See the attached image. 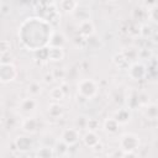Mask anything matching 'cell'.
I'll return each mask as SVG.
<instances>
[{"mask_svg":"<svg viewBox=\"0 0 158 158\" xmlns=\"http://www.w3.org/2000/svg\"><path fill=\"white\" fill-rule=\"evenodd\" d=\"M53 32V26L46 19L32 16L25 19L21 22V25L19 26L17 36L19 41L26 49L37 52L49 46Z\"/></svg>","mask_w":158,"mask_h":158,"instance_id":"cell-1","label":"cell"},{"mask_svg":"<svg viewBox=\"0 0 158 158\" xmlns=\"http://www.w3.org/2000/svg\"><path fill=\"white\" fill-rule=\"evenodd\" d=\"M77 90H78L80 98L90 100V99H93V98H95L98 95L99 86L93 79L85 78V79H80L77 83Z\"/></svg>","mask_w":158,"mask_h":158,"instance_id":"cell-2","label":"cell"},{"mask_svg":"<svg viewBox=\"0 0 158 158\" xmlns=\"http://www.w3.org/2000/svg\"><path fill=\"white\" fill-rule=\"evenodd\" d=\"M139 143H141L139 137L132 132H126L121 135L118 141L120 151H122L123 153H135V151L138 149Z\"/></svg>","mask_w":158,"mask_h":158,"instance_id":"cell-3","label":"cell"},{"mask_svg":"<svg viewBox=\"0 0 158 158\" xmlns=\"http://www.w3.org/2000/svg\"><path fill=\"white\" fill-rule=\"evenodd\" d=\"M17 77V69L14 63L9 64H0V81L2 84L11 83Z\"/></svg>","mask_w":158,"mask_h":158,"instance_id":"cell-4","label":"cell"},{"mask_svg":"<svg viewBox=\"0 0 158 158\" xmlns=\"http://www.w3.org/2000/svg\"><path fill=\"white\" fill-rule=\"evenodd\" d=\"M62 142H64L68 147H73L75 146L79 139H80V133H79V130L78 128H74V127H68V128H64L60 133V138H59Z\"/></svg>","mask_w":158,"mask_h":158,"instance_id":"cell-5","label":"cell"},{"mask_svg":"<svg viewBox=\"0 0 158 158\" xmlns=\"http://www.w3.org/2000/svg\"><path fill=\"white\" fill-rule=\"evenodd\" d=\"M128 75L131 79L133 80H142L144 79L147 75H148V70H147V67L142 63V62H136V63H132L128 68Z\"/></svg>","mask_w":158,"mask_h":158,"instance_id":"cell-6","label":"cell"},{"mask_svg":"<svg viewBox=\"0 0 158 158\" xmlns=\"http://www.w3.org/2000/svg\"><path fill=\"white\" fill-rule=\"evenodd\" d=\"M14 144H15L16 149H17L19 152L23 153V154L28 153V152L32 149V147H33L32 139H31L28 136H26V135H20V136H17V137L15 138V141H14Z\"/></svg>","mask_w":158,"mask_h":158,"instance_id":"cell-7","label":"cell"},{"mask_svg":"<svg viewBox=\"0 0 158 158\" xmlns=\"http://www.w3.org/2000/svg\"><path fill=\"white\" fill-rule=\"evenodd\" d=\"M78 32L81 37L84 38H90L95 35V26L93 23V21L89 19V20H84V21H80L78 23Z\"/></svg>","mask_w":158,"mask_h":158,"instance_id":"cell-8","label":"cell"},{"mask_svg":"<svg viewBox=\"0 0 158 158\" xmlns=\"http://www.w3.org/2000/svg\"><path fill=\"white\" fill-rule=\"evenodd\" d=\"M131 19L137 23H139V22L144 23V21L149 19V10L147 7H144L143 5L135 6L131 10Z\"/></svg>","mask_w":158,"mask_h":158,"instance_id":"cell-9","label":"cell"},{"mask_svg":"<svg viewBox=\"0 0 158 158\" xmlns=\"http://www.w3.org/2000/svg\"><path fill=\"white\" fill-rule=\"evenodd\" d=\"M36 107H37V101L32 96L22 99L19 104V111L23 115H30L31 112H33L36 110Z\"/></svg>","mask_w":158,"mask_h":158,"instance_id":"cell-10","label":"cell"},{"mask_svg":"<svg viewBox=\"0 0 158 158\" xmlns=\"http://www.w3.org/2000/svg\"><path fill=\"white\" fill-rule=\"evenodd\" d=\"M38 126L40 122L35 117H25L21 123V127L26 133H36L38 131Z\"/></svg>","mask_w":158,"mask_h":158,"instance_id":"cell-11","label":"cell"},{"mask_svg":"<svg viewBox=\"0 0 158 158\" xmlns=\"http://www.w3.org/2000/svg\"><path fill=\"white\" fill-rule=\"evenodd\" d=\"M81 139H83V142H84V144H85L86 147L93 148V149H94L98 144L101 143V142H100V137L96 135V132H91V131H86Z\"/></svg>","mask_w":158,"mask_h":158,"instance_id":"cell-12","label":"cell"},{"mask_svg":"<svg viewBox=\"0 0 158 158\" xmlns=\"http://www.w3.org/2000/svg\"><path fill=\"white\" fill-rule=\"evenodd\" d=\"M131 110L130 109H126V107H122V109H118L117 111H115L114 114V118L120 123V125H125L127 122L131 121Z\"/></svg>","mask_w":158,"mask_h":158,"instance_id":"cell-13","label":"cell"},{"mask_svg":"<svg viewBox=\"0 0 158 158\" xmlns=\"http://www.w3.org/2000/svg\"><path fill=\"white\" fill-rule=\"evenodd\" d=\"M57 6L64 11L65 14H74V11L78 9L79 6V1H75V0H62L57 4Z\"/></svg>","mask_w":158,"mask_h":158,"instance_id":"cell-14","label":"cell"},{"mask_svg":"<svg viewBox=\"0 0 158 158\" xmlns=\"http://www.w3.org/2000/svg\"><path fill=\"white\" fill-rule=\"evenodd\" d=\"M65 42H67L65 36L62 32L54 31L53 35H52V37H51V41H49V46L48 47H60V48H63V46L65 44Z\"/></svg>","mask_w":158,"mask_h":158,"instance_id":"cell-15","label":"cell"},{"mask_svg":"<svg viewBox=\"0 0 158 158\" xmlns=\"http://www.w3.org/2000/svg\"><path fill=\"white\" fill-rule=\"evenodd\" d=\"M64 58V49L60 47H48V60L60 62Z\"/></svg>","mask_w":158,"mask_h":158,"instance_id":"cell-16","label":"cell"},{"mask_svg":"<svg viewBox=\"0 0 158 158\" xmlns=\"http://www.w3.org/2000/svg\"><path fill=\"white\" fill-rule=\"evenodd\" d=\"M112 62H114L115 65L118 67L120 69H127V70H128V68H130V65H131V64L128 63V60L126 59V57L123 56L122 52H118V53L114 54V57H112Z\"/></svg>","mask_w":158,"mask_h":158,"instance_id":"cell-17","label":"cell"},{"mask_svg":"<svg viewBox=\"0 0 158 158\" xmlns=\"http://www.w3.org/2000/svg\"><path fill=\"white\" fill-rule=\"evenodd\" d=\"M118 126L120 123L114 118V117H110V118H106L104 121V130L107 132V133H117L118 132Z\"/></svg>","mask_w":158,"mask_h":158,"instance_id":"cell-18","label":"cell"},{"mask_svg":"<svg viewBox=\"0 0 158 158\" xmlns=\"http://www.w3.org/2000/svg\"><path fill=\"white\" fill-rule=\"evenodd\" d=\"M143 114L149 120L158 118V104H148L143 109Z\"/></svg>","mask_w":158,"mask_h":158,"instance_id":"cell-19","label":"cell"},{"mask_svg":"<svg viewBox=\"0 0 158 158\" xmlns=\"http://www.w3.org/2000/svg\"><path fill=\"white\" fill-rule=\"evenodd\" d=\"M54 156V148L51 146H41L36 151L37 158H53Z\"/></svg>","mask_w":158,"mask_h":158,"instance_id":"cell-20","label":"cell"},{"mask_svg":"<svg viewBox=\"0 0 158 158\" xmlns=\"http://www.w3.org/2000/svg\"><path fill=\"white\" fill-rule=\"evenodd\" d=\"M47 112H48V115H49L51 117L58 118V117H60V116L63 115V106L59 105L58 102H52V104L48 106Z\"/></svg>","mask_w":158,"mask_h":158,"instance_id":"cell-21","label":"cell"},{"mask_svg":"<svg viewBox=\"0 0 158 158\" xmlns=\"http://www.w3.org/2000/svg\"><path fill=\"white\" fill-rule=\"evenodd\" d=\"M73 15H74L77 19H79V22H80V21H84V20H89V19H90V9H88L86 6H81V5L79 4L78 9L74 11Z\"/></svg>","mask_w":158,"mask_h":158,"instance_id":"cell-22","label":"cell"},{"mask_svg":"<svg viewBox=\"0 0 158 158\" xmlns=\"http://www.w3.org/2000/svg\"><path fill=\"white\" fill-rule=\"evenodd\" d=\"M122 53H123V56L126 57V59L128 60V63H130V64L138 62V60H137V59L139 58V57H138V49L130 47V48H127V49L122 51Z\"/></svg>","mask_w":158,"mask_h":158,"instance_id":"cell-23","label":"cell"},{"mask_svg":"<svg viewBox=\"0 0 158 158\" xmlns=\"http://www.w3.org/2000/svg\"><path fill=\"white\" fill-rule=\"evenodd\" d=\"M127 106H128L130 110H135V109H137L138 106H141L138 93L132 91V93L128 95V98H127Z\"/></svg>","mask_w":158,"mask_h":158,"instance_id":"cell-24","label":"cell"},{"mask_svg":"<svg viewBox=\"0 0 158 158\" xmlns=\"http://www.w3.org/2000/svg\"><path fill=\"white\" fill-rule=\"evenodd\" d=\"M49 96H51V99H52L53 101H60V100L64 99L65 93L63 91V89H62L60 86H56V88L51 89V91H49Z\"/></svg>","mask_w":158,"mask_h":158,"instance_id":"cell-25","label":"cell"},{"mask_svg":"<svg viewBox=\"0 0 158 158\" xmlns=\"http://www.w3.org/2000/svg\"><path fill=\"white\" fill-rule=\"evenodd\" d=\"M153 28H152V26L151 25H148V23H141V28H139V36L141 37H143V38H151L152 37V35H153Z\"/></svg>","mask_w":158,"mask_h":158,"instance_id":"cell-26","label":"cell"},{"mask_svg":"<svg viewBox=\"0 0 158 158\" xmlns=\"http://www.w3.org/2000/svg\"><path fill=\"white\" fill-rule=\"evenodd\" d=\"M54 153H56L57 156H59V157H63V156H65V154L68 153V146H67L64 142H62L60 139H59V141H57V142H56Z\"/></svg>","mask_w":158,"mask_h":158,"instance_id":"cell-27","label":"cell"},{"mask_svg":"<svg viewBox=\"0 0 158 158\" xmlns=\"http://www.w3.org/2000/svg\"><path fill=\"white\" fill-rule=\"evenodd\" d=\"M99 126H100V122H99V120L98 118H94V117H90V118H88V121H86V130L88 131H91V132H96V130L99 128Z\"/></svg>","mask_w":158,"mask_h":158,"instance_id":"cell-28","label":"cell"},{"mask_svg":"<svg viewBox=\"0 0 158 158\" xmlns=\"http://www.w3.org/2000/svg\"><path fill=\"white\" fill-rule=\"evenodd\" d=\"M28 94L30 95H32V96H36V95H38L40 93H41V85H40V83H37V81H31L30 84H28Z\"/></svg>","mask_w":158,"mask_h":158,"instance_id":"cell-29","label":"cell"},{"mask_svg":"<svg viewBox=\"0 0 158 158\" xmlns=\"http://www.w3.org/2000/svg\"><path fill=\"white\" fill-rule=\"evenodd\" d=\"M10 49H11V42L9 40H1V42H0V53L1 54L10 53Z\"/></svg>","mask_w":158,"mask_h":158,"instance_id":"cell-30","label":"cell"},{"mask_svg":"<svg viewBox=\"0 0 158 158\" xmlns=\"http://www.w3.org/2000/svg\"><path fill=\"white\" fill-rule=\"evenodd\" d=\"M148 10H149V19L158 23V2L156 1L154 5L152 7H149Z\"/></svg>","mask_w":158,"mask_h":158,"instance_id":"cell-31","label":"cell"},{"mask_svg":"<svg viewBox=\"0 0 158 158\" xmlns=\"http://www.w3.org/2000/svg\"><path fill=\"white\" fill-rule=\"evenodd\" d=\"M139 28H141V23H137V22L133 21V23L131 26H128L127 32L132 36H138L139 35Z\"/></svg>","mask_w":158,"mask_h":158,"instance_id":"cell-32","label":"cell"},{"mask_svg":"<svg viewBox=\"0 0 158 158\" xmlns=\"http://www.w3.org/2000/svg\"><path fill=\"white\" fill-rule=\"evenodd\" d=\"M10 11H11L10 4L5 2V1H0V14L1 15H7V14H10Z\"/></svg>","mask_w":158,"mask_h":158,"instance_id":"cell-33","label":"cell"},{"mask_svg":"<svg viewBox=\"0 0 158 158\" xmlns=\"http://www.w3.org/2000/svg\"><path fill=\"white\" fill-rule=\"evenodd\" d=\"M53 80H54L53 73H47V74L44 75V83H46V84H49V83H52Z\"/></svg>","mask_w":158,"mask_h":158,"instance_id":"cell-34","label":"cell"},{"mask_svg":"<svg viewBox=\"0 0 158 158\" xmlns=\"http://www.w3.org/2000/svg\"><path fill=\"white\" fill-rule=\"evenodd\" d=\"M152 41L156 43V44H158V32H153V35H152Z\"/></svg>","mask_w":158,"mask_h":158,"instance_id":"cell-35","label":"cell"},{"mask_svg":"<svg viewBox=\"0 0 158 158\" xmlns=\"http://www.w3.org/2000/svg\"><path fill=\"white\" fill-rule=\"evenodd\" d=\"M122 158H137V157H136L133 153H123Z\"/></svg>","mask_w":158,"mask_h":158,"instance_id":"cell-36","label":"cell"},{"mask_svg":"<svg viewBox=\"0 0 158 158\" xmlns=\"http://www.w3.org/2000/svg\"><path fill=\"white\" fill-rule=\"evenodd\" d=\"M156 70H157V77H158V64H157V67H156Z\"/></svg>","mask_w":158,"mask_h":158,"instance_id":"cell-37","label":"cell"},{"mask_svg":"<svg viewBox=\"0 0 158 158\" xmlns=\"http://www.w3.org/2000/svg\"><path fill=\"white\" fill-rule=\"evenodd\" d=\"M107 158H115V157H114V156H109Z\"/></svg>","mask_w":158,"mask_h":158,"instance_id":"cell-38","label":"cell"},{"mask_svg":"<svg viewBox=\"0 0 158 158\" xmlns=\"http://www.w3.org/2000/svg\"><path fill=\"white\" fill-rule=\"evenodd\" d=\"M95 158H99V157H95Z\"/></svg>","mask_w":158,"mask_h":158,"instance_id":"cell-39","label":"cell"},{"mask_svg":"<svg viewBox=\"0 0 158 158\" xmlns=\"http://www.w3.org/2000/svg\"><path fill=\"white\" fill-rule=\"evenodd\" d=\"M35 158H37V157H35Z\"/></svg>","mask_w":158,"mask_h":158,"instance_id":"cell-40","label":"cell"}]
</instances>
